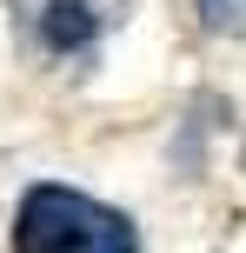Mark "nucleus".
I'll return each mask as SVG.
<instances>
[{
    "label": "nucleus",
    "instance_id": "f257e3e1",
    "mask_svg": "<svg viewBox=\"0 0 246 253\" xmlns=\"http://www.w3.org/2000/svg\"><path fill=\"white\" fill-rule=\"evenodd\" d=\"M13 253H140V233H133L127 213L100 207L93 193H73V187L40 180V187L20 193Z\"/></svg>",
    "mask_w": 246,
    "mask_h": 253
},
{
    "label": "nucleus",
    "instance_id": "f03ea898",
    "mask_svg": "<svg viewBox=\"0 0 246 253\" xmlns=\"http://www.w3.org/2000/svg\"><path fill=\"white\" fill-rule=\"evenodd\" d=\"M13 20H20V40L34 60L47 67H73V60H93L106 40V27L127 20V0H7Z\"/></svg>",
    "mask_w": 246,
    "mask_h": 253
},
{
    "label": "nucleus",
    "instance_id": "7ed1b4c3",
    "mask_svg": "<svg viewBox=\"0 0 246 253\" xmlns=\"http://www.w3.org/2000/svg\"><path fill=\"white\" fill-rule=\"evenodd\" d=\"M200 7V27L213 40H240L246 34V0H193Z\"/></svg>",
    "mask_w": 246,
    "mask_h": 253
},
{
    "label": "nucleus",
    "instance_id": "20e7f679",
    "mask_svg": "<svg viewBox=\"0 0 246 253\" xmlns=\"http://www.w3.org/2000/svg\"><path fill=\"white\" fill-rule=\"evenodd\" d=\"M213 107H220V100H213V93H207V100L193 107V120H186V133H180V147H173V160H180L186 173H200V140H207V126H213V120H207Z\"/></svg>",
    "mask_w": 246,
    "mask_h": 253
}]
</instances>
